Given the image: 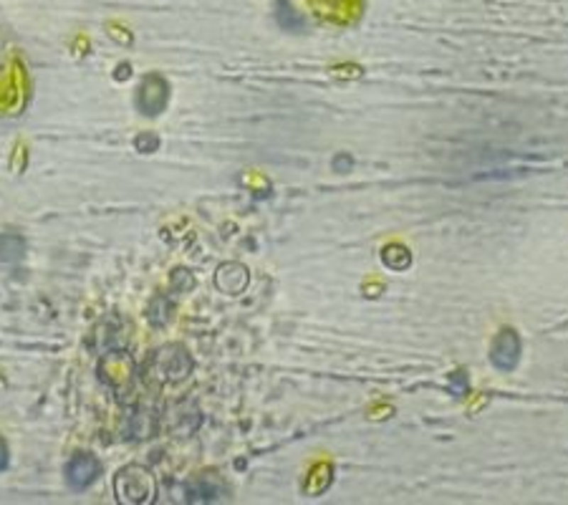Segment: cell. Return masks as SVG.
<instances>
[{
  "mask_svg": "<svg viewBox=\"0 0 568 505\" xmlns=\"http://www.w3.org/2000/svg\"><path fill=\"white\" fill-rule=\"evenodd\" d=\"M192 371V359L187 349L180 344H167L149 354V359L142 366V376L152 384H177L187 379Z\"/></svg>",
  "mask_w": 568,
  "mask_h": 505,
  "instance_id": "1",
  "label": "cell"
},
{
  "mask_svg": "<svg viewBox=\"0 0 568 505\" xmlns=\"http://www.w3.org/2000/svg\"><path fill=\"white\" fill-rule=\"evenodd\" d=\"M114 493L124 505H149L157 498V483L147 467L126 465L114 477Z\"/></svg>",
  "mask_w": 568,
  "mask_h": 505,
  "instance_id": "2",
  "label": "cell"
},
{
  "mask_svg": "<svg viewBox=\"0 0 568 505\" xmlns=\"http://www.w3.org/2000/svg\"><path fill=\"white\" fill-rule=\"evenodd\" d=\"M167 102H170V84L165 81V76L159 74H147L136 89L134 104L139 109V114L144 116H157V114L165 112Z\"/></svg>",
  "mask_w": 568,
  "mask_h": 505,
  "instance_id": "3",
  "label": "cell"
},
{
  "mask_svg": "<svg viewBox=\"0 0 568 505\" xmlns=\"http://www.w3.org/2000/svg\"><path fill=\"white\" fill-rule=\"evenodd\" d=\"M102 475V462L97 455L91 452H76L71 460L63 467V477H66L68 488L74 490H86L97 483Z\"/></svg>",
  "mask_w": 568,
  "mask_h": 505,
  "instance_id": "4",
  "label": "cell"
},
{
  "mask_svg": "<svg viewBox=\"0 0 568 505\" xmlns=\"http://www.w3.org/2000/svg\"><path fill=\"white\" fill-rule=\"evenodd\" d=\"M490 362L495 369L500 371H513L520 362V339L513 329L500 331L495 336L493 347H490Z\"/></svg>",
  "mask_w": 568,
  "mask_h": 505,
  "instance_id": "5",
  "label": "cell"
},
{
  "mask_svg": "<svg viewBox=\"0 0 568 505\" xmlns=\"http://www.w3.org/2000/svg\"><path fill=\"white\" fill-rule=\"evenodd\" d=\"M99 371H102V379L106 381L111 389H119V386H126L131 381L134 364H131V357L126 352H109L106 357H104Z\"/></svg>",
  "mask_w": 568,
  "mask_h": 505,
  "instance_id": "6",
  "label": "cell"
},
{
  "mask_svg": "<svg viewBox=\"0 0 568 505\" xmlns=\"http://www.w3.org/2000/svg\"><path fill=\"white\" fill-rule=\"evenodd\" d=\"M215 286L222 293L238 295L248 286V268L240 266V263H225V266L217 268L215 273Z\"/></svg>",
  "mask_w": 568,
  "mask_h": 505,
  "instance_id": "7",
  "label": "cell"
},
{
  "mask_svg": "<svg viewBox=\"0 0 568 505\" xmlns=\"http://www.w3.org/2000/svg\"><path fill=\"white\" fill-rule=\"evenodd\" d=\"M313 8L318 16L329 18L336 23H349L361 11V0H313Z\"/></svg>",
  "mask_w": 568,
  "mask_h": 505,
  "instance_id": "8",
  "label": "cell"
},
{
  "mask_svg": "<svg viewBox=\"0 0 568 505\" xmlns=\"http://www.w3.org/2000/svg\"><path fill=\"white\" fill-rule=\"evenodd\" d=\"M185 498L190 503H212V500H220L222 498V485L217 480H212L210 475L197 477L192 483H187L185 488Z\"/></svg>",
  "mask_w": 568,
  "mask_h": 505,
  "instance_id": "9",
  "label": "cell"
},
{
  "mask_svg": "<svg viewBox=\"0 0 568 505\" xmlns=\"http://www.w3.org/2000/svg\"><path fill=\"white\" fill-rule=\"evenodd\" d=\"M172 311H175V303H172L170 295L159 293L154 295L152 301L147 306V321L154 326V329H165L167 324L172 321Z\"/></svg>",
  "mask_w": 568,
  "mask_h": 505,
  "instance_id": "10",
  "label": "cell"
},
{
  "mask_svg": "<svg viewBox=\"0 0 568 505\" xmlns=\"http://www.w3.org/2000/svg\"><path fill=\"white\" fill-rule=\"evenodd\" d=\"M154 430H157V415L152 409H136L129 420V435L134 440H144L152 438Z\"/></svg>",
  "mask_w": 568,
  "mask_h": 505,
  "instance_id": "11",
  "label": "cell"
},
{
  "mask_svg": "<svg viewBox=\"0 0 568 505\" xmlns=\"http://www.w3.org/2000/svg\"><path fill=\"white\" fill-rule=\"evenodd\" d=\"M26 253V240L18 233H3L0 235V261L3 263H18Z\"/></svg>",
  "mask_w": 568,
  "mask_h": 505,
  "instance_id": "12",
  "label": "cell"
},
{
  "mask_svg": "<svg viewBox=\"0 0 568 505\" xmlns=\"http://www.w3.org/2000/svg\"><path fill=\"white\" fill-rule=\"evenodd\" d=\"M381 261H384L386 268H392V271H407L409 263H412V253H409L404 245H386L381 250Z\"/></svg>",
  "mask_w": 568,
  "mask_h": 505,
  "instance_id": "13",
  "label": "cell"
},
{
  "mask_svg": "<svg viewBox=\"0 0 568 505\" xmlns=\"http://www.w3.org/2000/svg\"><path fill=\"white\" fill-rule=\"evenodd\" d=\"M275 18H278L280 28L293 31V33H298V31L306 28V18L295 11L290 3H280V6H275Z\"/></svg>",
  "mask_w": 568,
  "mask_h": 505,
  "instance_id": "14",
  "label": "cell"
},
{
  "mask_svg": "<svg viewBox=\"0 0 568 505\" xmlns=\"http://www.w3.org/2000/svg\"><path fill=\"white\" fill-rule=\"evenodd\" d=\"M170 288L175 290V293H187V290H192L195 288L192 273H190L187 268H177L170 278Z\"/></svg>",
  "mask_w": 568,
  "mask_h": 505,
  "instance_id": "15",
  "label": "cell"
},
{
  "mask_svg": "<svg viewBox=\"0 0 568 505\" xmlns=\"http://www.w3.org/2000/svg\"><path fill=\"white\" fill-rule=\"evenodd\" d=\"M447 389L452 397H465L467 389H470V381H467V374L462 369L452 371V374L447 376Z\"/></svg>",
  "mask_w": 568,
  "mask_h": 505,
  "instance_id": "16",
  "label": "cell"
},
{
  "mask_svg": "<svg viewBox=\"0 0 568 505\" xmlns=\"http://www.w3.org/2000/svg\"><path fill=\"white\" fill-rule=\"evenodd\" d=\"M308 480H316V485H311V488H306L308 493H321L324 488H329V483H331V465H318L316 470L311 472V477Z\"/></svg>",
  "mask_w": 568,
  "mask_h": 505,
  "instance_id": "17",
  "label": "cell"
},
{
  "mask_svg": "<svg viewBox=\"0 0 568 505\" xmlns=\"http://www.w3.org/2000/svg\"><path fill=\"white\" fill-rule=\"evenodd\" d=\"M134 147H136V152L152 154V152H157V149H159V136L154 134V131H142V134L134 139Z\"/></svg>",
  "mask_w": 568,
  "mask_h": 505,
  "instance_id": "18",
  "label": "cell"
},
{
  "mask_svg": "<svg viewBox=\"0 0 568 505\" xmlns=\"http://www.w3.org/2000/svg\"><path fill=\"white\" fill-rule=\"evenodd\" d=\"M331 167H334V172H351V167H354V159L349 157V154H336L334 157V162H331Z\"/></svg>",
  "mask_w": 568,
  "mask_h": 505,
  "instance_id": "19",
  "label": "cell"
},
{
  "mask_svg": "<svg viewBox=\"0 0 568 505\" xmlns=\"http://www.w3.org/2000/svg\"><path fill=\"white\" fill-rule=\"evenodd\" d=\"M8 467V445H6V440L0 438V472L6 470Z\"/></svg>",
  "mask_w": 568,
  "mask_h": 505,
  "instance_id": "20",
  "label": "cell"
},
{
  "mask_svg": "<svg viewBox=\"0 0 568 505\" xmlns=\"http://www.w3.org/2000/svg\"><path fill=\"white\" fill-rule=\"evenodd\" d=\"M114 76H116V79H129L131 66H129V63H119V66H116V74H114Z\"/></svg>",
  "mask_w": 568,
  "mask_h": 505,
  "instance_id": "21",
  "label": "cell"
},
{
  "mask_svg": "<svg viewBox=\"0 0 568 505\" xmlns=\"http://www.w3.org/2000/svg\"><path fill=\"white\" fill-rule=\"evenodd\" d=\"M280 3H290V0H275V6H280Z\"/></svg>",
  "mask_w": 568,
  "mask_h": 505,
  "instance_id": "22",
  "label": "cell"
}]
</instances>
